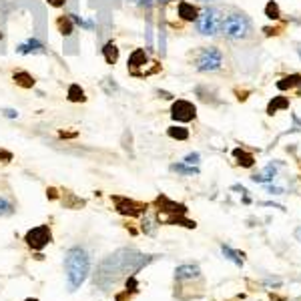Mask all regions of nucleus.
I'll use <instances>...</instances> for the list:
<instances>
[{
  "instance_id": "f257e3e1",
  "label": "nucleus",
  "mask_w": 301,
  "mask_h": 301,
  "mask_svg": "<svg viewBox=\"0 0 301 301\" xmlns=\"http://www.w3.org/2000/svg\"><path fill=\"white\" fill-rule=\"evenodd\" d=\"M67 283L71 291H76L90 273V257L82 247H71L65 257Z\"/></svg>"
},
{
  "instance_id": "f03ea898",
  "label": "nucleus",
  "mask_w": 301,
  "mask_h": 301,
  "mask_svg": "<svg viewBox=\"0 0 301 301\" xmlns=\"http://www.w3.org/2000/svg\"><path fill=\"white\" fill-rule=\"evenodd\" d=\"M221 34L231 42H245L249 38H253V20L243 10L231 8L227 14L223 12Z\"/></svg>"
},
{
  "instance_id": "7ed1b4c3",
  "label": "nucleus",
  "mask_w": 301,
  "mask_h": 301,
  "mask_svg": "<svg viewBox=\"0 0 301 301\" xmlns=\"http://www.w3.org/2000/svg\"><path fill=\"white\" fill-rule=\"evenodd\" d=\"M197 32L203 36H217L221 32L223 24V10L217 6H205L203 10H199V16L195 20Z\"/></svg>"
},
{
  "instance_id": "20e7f679",
  "label": "nucleus",
  "mask_w": 301,
  "mask_h": 301,
  "mask_svg": "<svg viewBox=\"0 0 301 301\" xmlns=\"http://www.w3.org/2000/svg\"><path fill=\"white\" fill-rule=\"evenodd\" d=\"M193 63L199 73H217L223 67V53L217 46H203L197 50Z\"/></svg>"
},
{
  "instance_id": "39448f33",
  "label": "nucleus",
  "mask_w": 301,
  "mask_h": 301,
  "mask_svg": "<svg viewBox=\"0 0 301 301\" xmlns=\"http://www.w3.org/2000/svg\"><path fill=\"white\" fill-rule=\"evenodd\" d=\"M24 241H26V245H28V247H32V249L40 251V249H44L50 241H53V233H50L48 225H38V227L30 229V231L26 233Z\"/></svg>"
},
{
  "instance_id": "423d86ee",
  "label": "nucleus",
  "mask_w": 301,
  "mask_h": 301,
  "mask_svg": "<svg viewBox=\"0 0 301 301\" xmlns=\"http://www.w3.org/2000/svg\"><path fill=\"white\" fill-rule=\"evenodd\" d=\"M171 117L177 123H191V121L197 119V107L193 103H189V100L179 98L171 107Z\"/></svg>"
},
{
  "instance_id": "0eeeda50",
  "label": "nucleus",
  "mask_w": 301,
  "mask_h": 301,
  "mask_svg": "<svg viewBox=\"0 0 301 301\" xmlns=\"http://www.w3.org/2000/svg\"><path fill=\"white\" fill-rule=\"evenodd\" d=\"M115 205H117V211L121 215H127V217H139L143 213H147V205L143 203H137L133 199H127V197H113Z\"/></svg>"
},
{
  "instance_id": "6e6552de",
  "label": "nucleus",
  "mask_w": 301,
  "mask_h": 301,
  "mask_svg": "<svg viewBox=\"0 0 301 301\" xmlns=\"http://www.w3.org/2000/svg\"><path fill=\"white\" fill-rule=\"evenodd\" d=\"M127 65H129V73H131L133 76H137V75H139V69H143V67L149 65L147 50H145V48H135L133 53H131V57H129V61H127Z\"/></svg>"
},
{
  "instance_id": "1a4fd4ad",
  "label": "nucleus",
  "mask_w": 301,
  "mask_h": 301,
  "mask_svg": "<svg viewBox=\"0 0 301 301\" xmlns=\"http://www.w3.org/2000/svg\"><path fill=\"white\" fill-rule=\"evenodd\" d=\"M157 207H159V213H171V217H177V215H185V205H179V203H173L167 197H159L157 201ZM167 217H159V221H165Z\"/></svg>"
},
{
  "instance_id": "9d476101",
  "label": "nucleus",
  "mask_w": 301,
  "mask_h": 301,
  "mask_svg": "<svg viewBox=\"0 0 301 301\" xmlns=\"http://www.w3.org/2000/svg\"><path fill=\"white\" fill-rule=\"evenodd\" d=\"M16 53L18 55H42V53H46V46L38 38H28L16 46Z\"/></svg>"
},
{
  "instance_id": "9b49d317",
  "label": "nucleus",
  "mask_w": 301,
  "mask_h": 301,
  "mask_svg": "<svg viewBox=\"0 0 301 301\" xmlns=\"http://www.w3.org/2000/svg\"><path fill=\"white\" fill-rule=\"evenodd\" d=\"M177 14L185 22H195L197 16H199V8L195 4H191V2H187V0H181V2L177 4Z\"/></svg>"
},
{
  "instance_id": "f8f14e48",
  "label": "nucleus",
  "mask_w": 301,
  "mask_h": 301,
  "mask_svg": "<svg viewBox=\"0 0 301 301\" xmlns=\"http://www.w3.org/2000/svg\"><path fill=\"white\" fill-rule=\"evenodd\" d=\"M201 275V269L193 263H185V265H179L175 269V279L177 281H187V279H197Z\"/></svg>"
},
{
  "instance_id": "ddd939ff",
  "label": "nucleus",
  "mask_w": 301,
  "mask_h": 301,
  "mask_svg": "<svg viewBox=\"0 0 301 301\" xmlns=\"http://www.w3.org/2000/svg\"><path fill=\"white\" fill-rule=\"evenodd\" d=\"M12 80H14V84L16 86H20V88H34V84H36V80H34V76L28 73V71H14L12 73Z\"/></svg>"
},
{
  "instance_id": "4468645a",
  "label": "nucleus",
  "mask_w": 301,
  "mask_h": 301,
  "mask_svg": "<svg viewBox=\"0 0 301 301\" xmlns=\"http://www.w3.org/2000/svg\"><path fill=\"white\" fill-rule=\"evenodd\" d=\"M275 177H277V169H275V165H273V163H269L261 173H255L253 177H251V181H253V183H261V185H265V183H271Z\"/></svg>"
},
{
  "instance_id": "2eb2a0df",
  "label": "nucleus",
  "mask_w": 301,
  "mask_h": 301,
  "mask_svg": "<svg viewBox=\"0 0 301 301\" xmlns=\"http://www.w3.org/2000/svg\"><path fill=\"white\" fill-rule=\"evenodd\" d=\"M103 59H105V63L111 65V67L117 65V61H119V46H117L113 40L105 42V46H103Z\"/></svg>"
},
{
  "instance_id": "dca6fc26",
  "label": "nucleus",
  "mask_w": 301,
  "mask_h": 301,
  "mask_svg": "<svg viewBox=\"0 0 301 301\" xmlns=\"http://www.w3.org/2000/svg\"><path fill=\"white\" fill-rule=\"evenodd\" d=\"M75 22H73V18H71V14H63V16H59L57 18V28H59V32L65 36V38H69V36H73V32H75Z\"/></svg>"
},
{
  "instance_id": "f3484780",
  "label": "nucleus",
  "mask_w": 301,
  "mask_h": 301,
  "mask_svg": "<svg viewBox=\"0 0 301 301\" xmlns=\"http://www.w3.org/2000/svg\"><path fill=\"white\" fill-rule=\"evenodd\" d=\"M221 253H223L225 259H229V261L235 263L237 267H243V257H245V255L241 253V251H235L233 247H229V245L223 243V245H221Z\"/></svg>"
},
{
  "instance_id": "a211bd4d",
  "label": "nucleus",
  "mask_w": 301,
  "mask_h": 301,
  "mask_svg": "<svg viewBox=\"0 0 301 301\" xmlns=\"http://www.w3.org/2000/svg\"><path fill=\"white\" fill-rule=\"evenodd\" d=\"M67 98L71 100V103H84V100H86V94H84V88H82L80 84H76V82H73V84L69 86V90H67Z\"/></svg>"
},
{
  "instance_id": "6ab92c4d",
  "label": "nucleus",
  "mask_w": 301,
  "mask_h": 301,
  "mask_svg": "<svg viewBox=\"0 0 301 301\" xmlns=\"http://www.w3.org/2000/svg\"><path fill=\"white\" fill-rule=\"evenodd\" d=\"M297 86H301V75H289V76H283L281 80H277L279 90H291Z\"/></svg>"
},
{
  "instance_id": "aec40b11",
  "label": "nucleus",
  "mask_w": 301,
  "mask_h": 301,
  "mask_svg": "<svg viewBox=\"0 0 301 301\" xmlns=\"http://www.w3.org/2000/svg\"><path fill=\"white\" fill-rule=\"evenodd\" d=\"M233 157H235L237 163H239L241 167H245V169L253 167V163H255V157L251 155V153H247V150H243V149H235V150H233Z\"/></svg>"
},
{
  "instance_id": "412c9836",
  "label": "nucleus",
  "mask_w": 301,
  "mask_h": 301,
  "mask_svg": "<svg viewBox=\"0 0 301 301\" xmlns=\"http://www.w3.org/2000/svg\"><path fill=\"white\" fill-rule=\"evenodd\" d=\"M289 109V100L285 96H273V100L267 105V115H275L279 111H285Z\"/></svg>"
},
{
  "instance_id": "4be33fe9",
  "label": "nucleus",
  "mask_w": 301,
  "mask_h": 301,
  "mask_svg": "<svg viewBox=\"0 0 301 301\" xmlns=\"http://www.w3.org/2000/svg\"><path fill=\"white\" fill-rule=\"evenodd\" d=\"M171 171H175V173H179V175H185V177L199 175V167H193V165H187V163H173V165H171Z\"/></svg>"
},
{
  "instance_id": "5701e85b",
  "label": "nucleus",
  "mask_w": 301,
  "mask_h": 301,
  "mask_svg": "<svg viewBox=\"0 0 301 301\" xmlns=\"http://www.w3.org/2000/svg\"><path fill=\"white\" fill-rule=\"evenodd\" d=\"M167 135H169L171 139H175V141H187V139H189V129L179 127V125H173V127L167 129Z\"/></svg>"
},
{
  "instance_id": "b1692460",
  "label": "nucleus",
  "mask_w": 301,
  "mask_h": 301,
  "mask_svg": "<svg viewBox=\"0 0 301 301\" xmlns=\"http://www.w3.org/2000/svg\"><path fill=\"white\" fill-rule=\"evenodd\" d=\"M14 213V203L4 195H0V217H8Z\"/></svg>"
},
{
  "instance_id": "393cba45",
  "label": "nucleus",
  "mask_w": 301,
  "mask_h": 301,
  "mask_svg": "<svg viewBox=\"0 0 301 301\" xmlns=\"http://www.w3.org/2000/svg\"><path fill=\"white\" fill-rule=\"evenodd\" d=\"M265 16H267L269 20H277V18L281 16V8H279V4L275 2V0H269V2H267V6H265Z\"/></svg>"
},
{
  "instance_id": "a878e982",
  "label": "nucleus",
  "mask_w": 301,
  "mask_h": 301,
  "mask_svg": "<svg viewBox=\"0 0 301 301\" xmlns=\"http://www.w3.org/2000/svg\"><path fill=\"white\" fill-rule=\"evenodd\" d=\"M143 231H145L147 235H155V225H153V221H150L149 217L143 219Z\"/></svg>"
},
{
  "instance_id": "bb28decb",
  "label": "nucleus",
  "mask_w": 301,
  "mask_h": 301,
  "mask_svg": "<svg viewBox=\"0 0 301 301\" xmlns=\"http://www.w3.org/2000/svg\"><path fill=\"white\" fill-rule=\"evenodd\" d=\"M199 159H201V155H199V153H189V155L185 157V161H183V163H187V165H193V167H197V165H199Z\"/></svg>"
},
{
  "instance_id": "cd10ccee",
  "label": "nucleus",
  "mask_w": 301,
  "mask_h": 301,
  "mask_svg": "<svg viewBox=\"0 0 301 301\" xmlns=\"http://www.w3.org/2000/svg\"><path fill=\"white\" fill-rule=\"evenodd\" d=\"M0 115L6 119H18V111L16 109H0Z\"/></svg>"
},
{
  "instance_id": "c85d7f7f",
  "label": "nucleus",
  "mask_w": 301,
  "mask_h": 301,
  "mask_svg": "<svg viewBox=\"0 0 301 301\" xmlns=\"http://www.w3.org/2000/svg\"><path fill=\"white\" fill-rule=\"evenodd\" d=\"M0 161H2V163H8V161H12V153H10V150H4V149H0Z\"/></svg>"
},
{
  "instance_id": "c756f323",
  "label": "nucleus",
  "mask_w": 301,
  "mask_h": 301,
  "mask_svg": "<svg viewBox=\"0 0 301 301\" xmlns=\"http://www.w3.org/2000/svg\"><path fill=\"white\" fill-rule=\"evenodd\" d=\"M46 4L53 6V8H63L67 4V0H46Z\"/></svg>"
},
{
  "instance_id": "7c9ffc66",
  "label": "nucleus",
  "mask_w": 301,
  "mask_h": 301,
  "mask_svg": "<svg viewBox=\"0 0 301 301\" xmlns=\"http://www.w3.org/2000/svg\"><path fill=\"white\" fill-rule=\"evenodd\" d=\"M131 2L139 4L141 8H150V6H153V0H131Z\"/></svg>"
},
{
  "instance_id": "2f4dec72",
  "label": "nucleus",
  "mask_w": 301,
  "mask_h": 301,
  "mask_svg": "<svg viewBox=\"0 0 301 301\" xmlns=\"http://www.w3.org/2000/svg\"><path fill=\"white\" fill-rule=\"evenodd\" d=\"M267 191H269L271 195H283V193H285L281 187H273V185H267Z\"/></svg>"
},
{
  "instance_id": "473e14b6",
  "label": "nucleus",
  "mask_w": 301,
  "mask_h": 301,
  "mask_svg": "<svg viewBox=\"0 0 301 301\" xmlns=\"http://www.w3.org/2000/svg\"><path fill=\"white\" fill-rule=\"evenodd\" d=\"M233 191H241V195H247L249 191L245 189V187H241V185H233Z\"/></svg>"
},
{
  "instance_id": "72a5a7b5",
  "label": "nucleus",
  "mask_w": 301,
  "mask_h": 301,
  "mask_svg": "<svg viewBox=\"0 0 301 301\" xmlns=\"http://www.w3.org/2000/svg\"><path fill=\"white\" fill-rule=\"evenodd\" d=\"M46 195H48L50 199H57V189H48V191H46Z\"/></svg>"
},
{
  "instance_id": "f704fd0d",
  "label": "nucleus",
  "mask_w": 301,
  "mask_h": 301,
  "mask_svg": "<svg viewBox=\"0 0 301 301\" xmlns=\"http://www.w3.org/2000/svg\"><path fill=\"white\" fill-rule=\"evenodd\" d=\"M159 94H161L163 98H173V94H169V92H165V90H159Z\"/></svg>"
},
{
  "instance_id": "c9c22d12",
  "label": "nucleus",
  "mask_w": 301,
  "mask_h": 301,
  "mask_svg": "<svg viewBox=\"0 0 301 301\" xmlns=\"http://www.w3.org/2000/svg\"><path fill=\"white\" fill-rule=\"evenodd\" d=\"M61 137L65 139V137H76V133H65V131H61Z\"/></svg>"
},
{
  "instance_id": "e433bc0d",
  "label": "nucleus",
  "mask_w": 301,
  "mask_h": 301,
  "mask_svg": "<svg viewBox=\"0 0 301 301\" xmlns=\"http://www.w3.org/2000/svg\"><path fill=\"white\" fill-rule=\"evenodd\" d=\"M295 235H297V239H299V241H301V227H299V229H297V233H295Z\"/></svg>"
},
{
  "instance_id": "4c0bfd02",
  "label": "nucleus",
  "mask_w": 301,
  "mask_h": 301,
  "mask_svg": "<svg viewBox=\"0 0 301 301\" xmlns=\"http://www.w3.org/2000/svg\"><path fill=\"white\" fill-rule=\"evenodd\" d=\"M297 55H299V61H301V44L297 46Z\"/></svg>"
},
{
  "instance_id": "58836bf2",
  "label": "nucleus",
  "mask_w": 301,
  "mask_h": 301,
  "mask_svg": "<svg viewBox=\"0 0 301 301\" xmlns=\"http://www.w3.org/2000/svg\"><path fill=\"white\" fill-rule=\"evenodd\" d=\"M199 2H213V0H199Z\"/></svg>"
},
{
  "instance_id": "ea45409f",
  "label": "nucleus",
  "mask_w": 301,
  "mask_h": 301,
  "mask_svg": "<svg viewBox=\"0 0 301 301\" xmlns=\"http://www.w3.org/2000/svg\"><path fill=\"white\" fill-rule=\"evenodd\" d=\"M159 2H169V0H159Z\"/></svg>"
},
{
  "instance_id": "a19ab883",
  "label": "nucleus",
  "mask_w": 301,
  "mask_h": 301,
  "mask_svg": "<svg viewBox=\"0 0 301 301\" xmlns=\"http://www.w3.org/2000/svg\"><path fill=\"white\" fill-rule=\"evenodd\" d=\"M0 40H2V32H0Z\"/></svg>"
}]
</instances>
